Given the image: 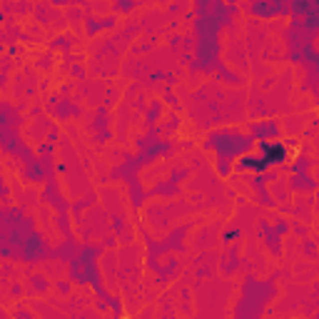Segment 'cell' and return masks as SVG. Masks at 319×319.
Segmentation results:
<instances>
[{
    "mask_svg": "<svg viewBox=\"0 0 319 319\" xmlns=\"http://www.w3.org/2000/svg\"><path fill=\"white\" fill-rule=\"evenodd\" d=\"M285 157H287L285 145H280V142H275V145H265V155H262L265 167H267V165H272V162H282Z\"/></svg>",
    "mask_w": 319,
    "mask_h": 319,
    "instance_id": "1",
    "label": "cell"
}]
</instances>
